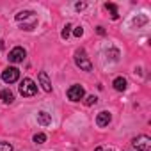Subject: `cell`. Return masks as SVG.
I'll return each mask as SVG.
<instances>
[{
    "label": "cell",
    "mask_w": 151,
    "mask_h": 151,
    "mask_svg": "<svg viewBox=\"0 0 151 151\" xmlns=\"http://www.w3.org/2000/svg\"><path fill=\"white\" fill-rule=\"evenodd\" d=\"M25 55H27L25 50H23L22 46H16V48H13V50L9 52V60L14 62V64H18V62H23Z\"/></svg>",
    "instance_id": "obj_7"
},
{
    "label": "cell",
    "mask_w": 151,
    "mask_h": 151,
    "mask_svg": "<svg viewBox=\"0 0 151 151\" xmlns=\"http://www.w3.org/2000/svg\"><path fill=\"white\" fill-rule=\"evenodd\" d=\"M105 9H107V11H110V16H112V20H117V18H119L117 7H116L112 2H107V4H105Z\"/></svg>",
    "instance_id": "obj_13"
},
{
    "label": "cell",
    "mask_w": 151,
    "mask_h": 151,
    "mask_svg": "<svg viewBox=\"0 0 151 151\" xmlns=\"http://www.w3.org/2000/svg\"><path fill=\"white\" fill-rule=\"evenodd\" d=\"M112 86H114V89L116 91H126V78H123V77H117L114 82H112Z\"/></svg>",
    "instance_id": "obj_12"
},
{
    "label": "cell",
    "mask_w": 151,
    "mask_h": 151,
    "mask_svg": "<svg viewBox=\"0 0 151 151\" xmlns=\"http://www.w3.org/2000/svg\"><path fill=\"white\" fill-rule=\"evenodd\" d=\"M73 34H75V36H77V37H80V36L84 34V29H82V27H77V29H75V30H73Z\"/></svg>",
    "instance_id": "obj_18"
},
{
    "label": "cell",
    "mask_w": 151,
    "mask_h": 151,
    "mask_svg": "<svg viewBox=\"0 0 151 151\" xmlns=\"http://www.w3.org/2000/svg\"><path fill=\"white\" fill-rule=\"evenodd\" d=\"M18 78H20V69H16V68H6L4 71H2V80L6 82V84H14V82H18Z\"/></svg>",
    "instance_id": "obj_5"
},
{
    "label": "cell",
    "mask_w": 151,
    "mask_h": 151,
    "mask_svg": "<svg viewBox=\"0 0 151 151\" xmlns=\"http://www.w3.org/2000/svg\"><path fill=\"white\" fill-rule=\"evenodd\" d=\"M16 22L22 23L25 30H34V27L37 25V16L34 11H22L16 14Z\"/></svg>",
    "instance_id": "obj_1"
},
{
    "label": "cell",
    "mask_w": 151,
    "mask_h": 151,
    "mask_svg": "<svg viewBox=\"0 0 151 151\" xmlns=\"http://www.w3.org/2000/svg\"><path fill=\"white\" fill-rule=\"evenodd\" d=\"M39 82H41L43 91H46V93H50V91H52V82H50L48 75H46L45 71H41V73H39Z\"/></svg>",
    "instance_id": "obj_9"
},
{
    "label": "cell",
    "mask_w": 151,
    "mask_h": 151,
    "mask_svg": "<svg viewBox=\"0 0 151 151\" xmlns=\"http://www.w3.org/2000/svg\"><path fill=\"white\" fill-rule=\"evenodd\" d=\"M75 7H77V11H80V9H84V7H86V4L78 2V4H75Z\"/></svg>",
    "instance_id": "obj_19"
},
{
    "label": "cell",
    "mask_w": 151,
    "mask_h": 151,
    "mask_svg": "<svg viewBox=\"0 0 151 151\" xmlns=\"http://www.w3.org/2000/svg\"><path fill=\"white\" fill-rule=\"evenodd\" d=\"M45 140H46V135H45V133H36V135H34V142L43 144Z\"/></svg>",
    "instance_id": "obj_14"
},
{
    "label": "cell",
    "mask_w": 151,
    "mask_h": 151,
    "mask_svg": "<svg viewBox=\"0 0 151 151\" xmlns=\"http://www.w3.org/2000/svg\"><path fill=\"white\" fill-rule=\"evenodd\" d=\"M96 101H98L96 96H87V98H86V105H89V107H91V105H96Z\"/></svg>",
    "instance_id": "obj_16"
},
{
    "label": "cell",
    "mask_w": 151,
    "mask_h": 151,
    "mask_svg": "<svg viewBox=\"0 0 151 151\" xmlns=\"http://www.w3.org/2000/svg\"><path fill=\"white\" fill-rule=\"evenodd\" d=\"M94 151H101V147H96V149H94Z\"/></svg>",
    "instance_id": "obj_21"
},
{
    "label": "cell",
    "mask_w": 151,
    "mask_h": 151,
    "mask_svg": "<svg viewBox=\"0 0 151 151\" xmlns=\"http://www.w3.org/2000/svg\"><path fill=\"white\" fill-rule=\"evenodd\" d=\"M132 144L137 151H151V139L147 135H139L137 139H133Z\"/></svg>",
    "instance_id": "obj_4"
},
{
    "label": "cell",
    "mask_w": 151,
    "mask_h": 151,
    "mask_svg": "<svg viewBox=\"0 0 151 151\" xmlns=\"http://www.w3.org/2000/svg\"><path fill=\"white\" fill-rule=\"evenodd\" d=\"M37 123L43 124V126H48V124L52 123V116H50L48 112L41 110V112H37Z\"/></svg>",
    "instance_id": "obj_10"
},
{
    "label": "cell",
    "mask_w": 151,
    "mask_h": 151,
    "mask_svg": "<svg viewBox=\"0 0 151 151\" xmlns=\"http://www.w3.org/2000/svg\"><path fill=\"white\" fill-rule=\"evenodd\" d=\"M69 29H71V25H69V23H66V27H64V30H62V34H60L64 39H68V36H69Z\"/></svg>",
    "instance_id": "obj_17"
},
{
    "label": "cell",
    "mask_w": 151,
    "mask_h": 151,
    "mask_svg": "<svg viewBox=\"0 0 151 151\" xmlns=\"http://www.w3.org/2000/svg\"><path fill=\"white\" fill-rule=\"evenodd\" d=\"M0 50H4V41H0Z\"/></svg>",
    "instance_id": "obj_20"
},
{
    "label": "cell",
    "mask_w": 151,
    "mask_h": 151,
    "mask_svg": "<svg viewBox=\"0 0 151 151\" xmlns=\"http://www.w3.org/2000/svg\"><path fill=\"white\" fill-rule=\"evenodd\" d=\"M36 93H37V86H36L34 80H30V78H23V80L20 82V94H22V96L30 98V96H34Z\"/></svg>",
    "instance_id": "obj_2"
},
{
    "label": "cell",
    "mask_w": 151,
    "mask_h": 151,
    "mask_svg": "<svg viewBox=\"0 0 151 151\" xmlns=\"http://www.w3.org/2000/svg\"><path fill=\"white\" fill-rule=\"evenodd\" d=\"M84 96H86V91H84V87L78 86V84H75V86H71V87L68 89V98H69L71 101H80V100H84Z\"/></svg>",
    "instance_id": "obj_6"
},
{
    "label": "cell",
    "mask_w": 151,
    "mask_h": 151,
    "mask_svg": "<svg viewBox=\"0 0 151 151\" xmlns=\"http://www.w3.org/2000/svg\"><path fill=\"white\" fill-rule=\"evenodd\" d=\"M0 100H2L4 103H13L14 101V94L9 91V89H2V91H0Z\"/></svg>",
    "instance_id": "obj_11"
},
{
    "label": "cell",
    "mask_w": 151,
    "mask_h": 151,
    "mask_svg": "<svg viewBox=\"0 0 151 151\" xmlns=\"http://www.w3.org/2000/svg\"><path fill=\"white\" fill-rule=\"evenodd\" d=\"M0 151H13V146L9 142H0Z\"/></svg>",
    "instance_id": "obj_15"
},
{
    "label": "cell",
    "mask_w": 151,
    "mask_h": 151,
    "mask_svg": "<svg viewBox=\"0 0 151 151\" xmlns=\"http://www.w3.org/2000/svg\"><path fill=\"white\" fill-rule=\"evenodd\" d=\"M75 62H77V66L84 71H91L93 69V64L89 60V57L86 55V50H77L75 52Z\"/></svg>",
    "instance_id": "obj_3"
},
{
    "label": "cell",
    "mask_w": 151,
    "mask_h": 151,
    "mask_svg": "<svg viewBox=\"0 0 151 151\" xmlns=\"http://www.w3.org/2000/svg\"><path fill=\"white\" fill-rule=\"evenodd\" d=\"M110 121H112V116H110V112H107V110L100 112V114H98V117H96V124H98L100 128L109 126V123H110Z\"/></svg>",
    "instance_id": "obj_8"
}]
</instances>
